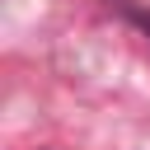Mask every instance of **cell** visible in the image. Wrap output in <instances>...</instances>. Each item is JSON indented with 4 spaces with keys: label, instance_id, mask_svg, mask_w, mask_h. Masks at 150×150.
Returning a JSON list of instances; mask_svg holds the SVG:
<instances>
[{
    "label": "cell",
    "instance_id": "6da1fadb",
    "mask_svg": "<svg viewBox=\"0 0 150 150\" xmlns=\"http://www.w3.org/2000/svg\"><path fill=\"white\" fill-rule=\"evenodd\" d=\"M136 19H141V28H145V33H150V9H141V14H136Z\"/></svg>",
    "mask_w": 150,
    "mask_h": 150
}]
</instances>
